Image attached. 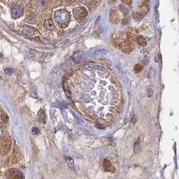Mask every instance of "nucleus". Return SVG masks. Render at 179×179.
<instances>
[{
    "label": "nucleus",
    "instance_id": "nucleus-1",
    "mask_svg": "<svg viewBox=\"0 0 179 179\" xmlns=\"http://www.w3.org/2000/svg\"><path fill=\"white\" fill-rule=\"evenodd\" d=\"M123 51L127 53L131 52L134 49V43L133 41L131 40V39H128L122 45Z\"/></svg>",
    "mask_w": 179,
    "mask_h": 179
},
{
    "label": "nucleus",
    "instance_id": "nucleus-2",
    "mask_svg": "<svg viewBox=\"0 0 179 179\" xmlns=\"http://www.w3.org/2000/svg\"><path fill=\"white\" fill-rule=\"evenodd\" d=\"M11 14L12 17L14 18H18L22 15V9L19 6H14L11 8Z\"/></svg>",
    "mask_w": 179,
    "mask_h": 179
},
{
    "label": "nucleus",
    "instance_id": "nucleus-3",
    "mask_svg": "<svg viewBox=\"0 0 179 179\" xmlns=\"http://www.w3.org/2000/svg\"><path fill=\"white\" fill-rule=\"evenodd\" d=\"M110 22L113 24H118L120 21V16L117 10H112L109 14Z\"/></svg>",
    "mask_w": 179,
    "mask_h": 179
},
{
    "label": "nucleus",
    "instance_id": "nucleus-4",
    "mask_svg": "<svg viewBox=\"0 0 179 179\" xmlns=\"http://www.w3.org/2000/svg\"><path fill=\"white\" fill-rule=\"evenodd\" d=\"M103 166L104 170L107 172H114L115 171V168L113 167V166L112 165V164L111 163V162L107 160H105L103 161Z\"/></svg>",
    "mask_w": 179,
    "mask_h": 179
},
{
    "label": "nucleus",
    "instance_id": "nucleus-5",
    "mask_svg": "<svg viewBox=\"0 0 179 179\" xmlns=\"http://www.w3.org/2000/svg\"><path fill=\"white\" fill-rule=\"evenodd\" d=\"M136 41L139 45L142 46V47L146 45L147 44V42H146V39L144 38H143L142 36H140L137 37Z\"/></svg>",
    "mask_w": 179,
    "mask_h": 179
},
{
    "label": "nucleus",
    "instance_id": "nucleus-6",
    "mask_svg": "<svg viewBox=\"0 0 179 179\" xmlns=\"http://www.w3.org/2000/svg\"><path fill=\"white\" fill-rule=\"evenodd\" d=\"M142 70H143V66L141 65V64L138 63V64H136V65H134V72H136V73L141 72V71H142Z\"/></svg>",
    "mask_w": 179,
    "mask_h": 179
},
{
    "label": "nucleus",
    "instance_id": "nucleus-7",
    "mask_svg": "<svg viewBox=\"0 0 179 179\" xmlns=\"http://www.w3.org/2000/svg\"><path fill=\"white\" fill-rule=\"evenodd\" d=\"M1 121L3 123H6L9 120V117H8V114H6L5 113H3L1 114Z\"/></svg>",
    "mask_w": 179,
    "mask_h": 179
},
{
    "label": "nucleus",
    "instance_id": "nucleus-8",
    "mask_svg": "<svg viewBox=\"0 0 179 179\" xmlns=\"http://www.w3.org/2000/svg\"><path fill=\"white\" fill-rule=\"evenodd\" d=\"M66 162H67L68 165L69 166L70 168H73L74 167V161H73V160H72L71 158L66 157Z\"/></svg>",
    "mask_w": 179,
    "mask_h": 179
},
{
    "label": "nucleus",
    "instance_id": "nucleus-9",
    "mask_svg": "<svg viewBox=\"0 0 179 179\" xmlns=\"http://www.w3.org/2000/svg\"><path fill=\"white\" fill-rule=\"evenodd\" d=\"M39 116H40V119L42 120V122H44L45 121V113L43 111H41L39 112Z\"/></svg>",
    "mask_w": 179,
    "mask_h": 179
},
{
    "label": "nucleus",
    "instance_id": "nucleus-10",
    "mask_svg": "<svg viewBox=\"0 0 179 179\" xmlns=\"http://www.w3.org/2000/svg\"><path fill=\"white\" fill-rule=\"evenodd\" d=\"M14 72H15V70H14L13 68H5V73L7 75H9V76L12 75L13 73H14Z\"/></svg>",
    "mask_w": 179,
    "mask_h": 179
},
{
    "label": "nucleus",
    "instance_id": "nucleus-11",
    "mask_svg": "<svg viewBox=\"0 0 179 179\" xmlns=\"http://www.w3.org/2000/svg\"><path fill=\"white\" fill-rule=\"evenodd\" d=\"M32 133H33V134H34V135H38L39 134V133H40V131H39L38 128L34 127L32 129Z\"/></svg>",
    "mask_w": 179,
    "mask_h": 179
},
{
    "label": "nucleus",
    "instance_id": "nucleus-12",
    "mask_svg": "<svg viewBox=\"0 0 179 179\" xmlns=\"http://www.w3.org/2000/svg\"><path fill=\"white\" fill-rule=\"evenodd\" d=\"M122 2L127 5H130L132 3V0H122Z\"/></svg>",
    "mask_w": 179,
    "mask_h": 179
},
{
    "label": "nucleus",
    "instance_id": "nucleus-13",
    "mask_svg": "<svg viewBox=\"0 0 179 179\" xmlns=\"http://www.w3.org/2000/svg\"><path fill=\"white\" fill-rule=\"evenodd\" d=\"M120 9L121 11L124 12H126V10H127V8L125 7L124 6H120Z\"/></svg>",
    "mask_w": 179,
    "mask_h": 179
},
{
    "label": "nucleus",
    "instance_id": "nucleus-14",
    "mask_svg": "<svg viewBox=\"0 0 179 179\" xmlns=\"http://www.w3.org/2000/svg\"><path fill=\"white\" fill-rule=\"evenodd\" d=\"M2 57H3V55H2V54H1V53H0V59H1V58Z\"/></svg>",
    "mask_w": 179,
    "mask_h": 179
},
{
    "label": "nucleus",
    "instance_id": "nucleus-15",
    "mask_svg": "<svg viewBox=\"0 0 179 179\" xmlns=\"http://www.w3.org/2000/svg\"></svg>",
    "mask_w": 179,
    "mask_h": 179
}]
</instances>
